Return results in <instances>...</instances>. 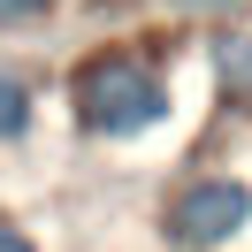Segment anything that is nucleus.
I'll use <instances>...</instances> for the list:
<instances>
[{"label": "nucleus", "mask_w": 252, "mask_h": 252, "mask_svg": "<svg viewBox=\"0 0 252 252\" xmlns=\"http://www.w3.org/2000/svg\"><path fill=\"white\" fill-rule=\"evenodd\" d=\"M0 252H46V245H38L23 221H0Z\"/></svg>", "instance_id": "nucleus-6"}, {"label": "nucleus", "mask_w": 252, "mask_h": 252, "mask_svg": "<svg viewBox=\"0 0 252 252\" xmlns=\"http://www.w3.org/2000/svg\"><path fill=\"white\" fill-rule=\"evenodd\" d=\"M168 252H229L252 229V176L245 168H184L153 206Z\"/></svg>", "instance_id": "nucleus-2"}, {"label": "nucleus", "mask_w": 252, "mask_h": 252, "mask_svg": "<svg viewBox=\"0 0 252 252\" xmlns=\"http://www.w3.org/2000/svg\"><path fill=\"white\" fill-rule=\"evenodd\" d=\"M69 123L92 145H145L176 123V77L145 46H92L69 69Z\"/></svg>", "instance_id": "nucleus-1"}, {"label": "nucleus", "mask_w": 252, "mask_h": 252, "mask_svg": "<svg viewBox=\"0 0 252 252\" xmlns=\"http://www.w3.org/2000/svg\"><path fill=\"white\" fill-rule=\"evenodd\" d=\"M38 130V84L0 62V145H23Z\"/></svg>", "instance_id": "nucleus-4"}, {"label": "nucleus", "mask_w": 252, "mask_h": 252, "mask_svg": "<svg viewBox=\"0 0 252 252\" xmlns=\"http://www.w3.org/2000/svg\"><path fill=\"white\" fill-rule=\"evenodd\" d=\"M206 69H214L221 107L252 115V31H245V23H221V31L206 38Z\"/></svg>", "instance_id": "nucleus-3"}, {"label": "nucleus", "mask_w": 252, "mask_h": 252, "mask_svg": "<svg viewBox=\"0 0 252 252\" xmlns=\"http://www.w3.org/2000/svg\"><path fill=\"white\" fill-rule=\"evenodd\" d=\"M54 8L62 0H0V31H38V23H54Z\"/></svg>", "instance_id": "nucleus-5"}]
</instances>
